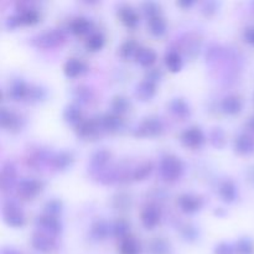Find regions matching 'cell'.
Wrapping results in <instances>:
<instances>
[{
	"instance_id": "cell-11",
	"label": "cell",
	"mask_w": 254,
	"mask_h": 254,
	"mask_svg": "<svg viewBox=\"0 0 254 254\" xmlns=\"http://www.w3.org/2000/svg\"><path fill=\"white\" fill-rule=\"evenodd\" d=\"M37 225L41 226L42 228H45L51 235H57L61 231V223L59 222V220L50 215L41 216V217L37 218Z\"/></svg>"
},
{
	"instance_id": "cell-43",
	"label": "cell",
	"mask_w": 254,
	"mask_h": 254,
	"mask_svg": "<svg viewBox=\"0 0 254 254\" xmlns=\"http://www.w3.org/2000/svg\"><path fill=\"white\" fill-rule=\"evenodd\" d=\"M77 93H78V96H77V98H78V101H79V98H81V101H83V102H86V101H88L89 99V91H88V88H77Z\"/></svg>"
},
{
	"instance_id": "cell-4",
	"label": "cell",
	"mask_w": 254,
	"mask_h": 254,
	"mask_svg": "<svg viewBox=\"0 0 254 254\" xmlns=\"http://www.w3.org/2000/svg\"><path fill=\"white\" fill-rule=\"evenodd\" d=\"M163 128V122L159 118H146L139 127L138 135H158Z\"/></svg>"
},
{
	"instance_id": "cell-46",
	"label": "cell",
	"mask_w": 254,
	"mask_h": 254,
	"mask_svg": "<svg viewBox=\"0 0 254 254\" xmlns=\"http://www.w3.org/2000/svg\"><path fill=\"white\" fill-rule=\"evenodd\" d=\"M1 254H21V253H20L17 250H15V248H4Z\"/></svg>"
},
{
	"instance_id": "cell-1",
	"label": "cell",
	"mask_w": 254,
	"mask_h": 254,
	"mask_svg": "<svg viewBox=\"0 0 254 254\" xmlns=\"http://www.w3.org/2000/svg\"><path fill=\"white\" fill-rule=\"evenodd\" d=\"M184 171L183 163L180 159L173 155H166L161 159L160 174L165 180L174 181L178 180Z\"/></svg>"
},
{
	"instance_id": "cell-35",
	"label": "cell",
	"mask_w": 254,
	"mask_h": 254,
	"mask_svg": "<svg viewBox=\"0 0 254 254\" xmlns=\"http://www.w3.org/2000/svg\"><path fill=\"white\" fill-rule=\"evenodd\" d=\"M71 161H72L71 155L67 153H60L59 155L54 159L55 165H56V168L59 169H66L67 166L71 164Z\"/></svg>"
},
{
	"instance_id": "cell-22",
	"label": "cell",
	"mask_w": 254,
	"mask_h": 254,
	"mask_svg": "<svg viewBox=\"0 0 254 254\" xmlns=\"http://www.w3.org/2000/svg\"><path fill=\"white\" fill-rule=\"evenodd\" d=\"M149 29H150L151 34H154L155 36H161L166 31V22L160 16L151 17L149 20Z\"/></svg>"
},
{
	"instance_id": "cell-25",
	"label": "cell",
	"mask_w": 254,
	"mask_h": 254,
	"mask_svg": "<svg viewBox=\"0 0 254 254\" xmlns=\"http://www.w3.org/2000/svg\"><path fill=\"white\" fill-rule=\"evenodd\" d=\"M20 24H35V22L39 21V12L35 9H25L20 12L19 15Z\"/></svg>"
},
{
	"instance_id": "cell-14",
	"label": "cell",
	"mask_w": 254,
	"mask_h": 254,
	"mask_svg": "<svg viewBox=\"0 0 254 254\" xmlns=\"http://www.w3.org/2000/svg\"><path fill=\"white\" fill-rule=\"evenodd\" d=\"M135 59L141 66H150L155 62L156 54L151 49H146V47H140L138 49L135 54Z\"/></svg>"
},
{
	"instance_id": "cell-32",
	"label": "cell",
	"mask_w": 254,
	"mask_h": 254,
	"mask_svg": "<svg viewBox=\"0 0 254 254\" xmlns=\"http://www.w3.org/2000/svg\"><path fill=\"white\" fill-rule=\"evenodd\" d=\"M236 252L238 254H252L253 253V243L248 238H242L236 245Z\"/></svg>"
},
{
	"instance_id": "cell-36",
	"label": "cell",
	"mask_w": 254,
	"mask_h": 254,
	"mask_svg": "<svg viewBox=\"0 0 254 254\" xmlns=\"http://www.w3.org/2000/svg\"><path fill=\"white\" fill-rule=\"evenodd\" d=\"M77 129L82 136H87L93 133L96 128H94V123L92 121H82L77 127Z\"/></svg>"
},
{
	"instance_id": "cell-45",
	"label": "cell",
	"mask_w": 254,
	"mask_h": 254,
	"mask_svg": "<svg viewBox=\"0 0 254 254\" xmlns=\"http://www.w3.org/2000/svg\"><path fill=\"white\" fill-rule=\"evenodd\" d=\"M245 36H246V39H247V41L252 42V44L254 45V27L247 29V31H246Z\"/></svg>"
},
{
	"instance_id": "cell-20",
	"label": "cell",
	"mask_w": 254,
	"mask_h": 254,
	"mask_svg": "<svg viewBox=\"0 0 254 254\" xmlns=\"http://www.w3.org/2000/svg\"><path fill=\"white\" fill-rule=\"evenodd\" d=\"M165 64L171 72L180 71L183 67V60L176 51H170L165 56Z\"/></svg>"
},
{
	"instance_id": "cell-12",
	"label": "cell",
	"mask_w": 254,
	"mask_h": 254,
	"mask_svg": "<svg viewBox=\"0 0 254 254\" xmlns=\"http://www.w3.org/2000/svg\"><path fill=\"white\" fill-rule=\"evenodd\" d=\"M222 109L228 114H237L242 109V101L240 97L228 96L222 101Z\"/></svg>"
},
{
	"instance_id": "cell-47",
	"label": "cell",
	"mask_w": 254,
	"mask_h": 254,
	"mask_svg": "<svg viewBox=\"0 0 254 254\" xmlns=\"http://www.w3.org/2000/svg\"><path fill=\"white\" fill-rule=\"evenodd\" d=\"M191 4H192V2H179V5H189V6H190Z\"/></svg>"
},
{
	"instance_id": "cell-30",
	"label": "cell",
	"mask_w": 254,
	"mask_h": 254,
	"mask_svg": "<svg viewBox=\"0 0 254 254\" xmlns=\"http://www.w3.org/2000/svg\"><path fill=\"white\" fill-rule=\"evenodd\" d=\"M60 40H61V34H59L57 31L47 32L44 36L40 37V42L42 46H54V45L59 44Z\"/></svg>"
},
{
	"instance_id": "cell-17",
	"label": "cell",
	"mask_w": 254,
	"mask_h": 254,
	"mask_svg": "<svg viewBox=\"0 0 254 254\" xmlns=\"http://www.w3.org/2000/svg\"><path fill=\"white\" fill-rule=\"evenodd\" d=\"M121 253L122 254H139L140 253V245L138 241L133 237L123 238L121 242Z\"/></svg>"
},
{
	"instance_id": "cell-23",
	"label": "cell",
	"mask_w": 254,
	"mask_h": 254,
	"mask_svg": "<svg viewBox=\"0 0 254 254\" xmlns=\"http://www.w3.org/2000/svg\"><path fill=\"white\" fill-rule=\"evenodd\" d=\"M29 87L26 86L24 81H15L12 83L11 88H10V96L12 97L14 99H20L24 98L27 93H29Z\"/></svg>"
},
{
	"instance_id": "cell-16",
	"label": "cell",
	"mask_w": 254,
	"mask_h": 254,
	"mask_svg": "<svg viewBox=\"0 0 254 254\" xmlns=\"http://www.w3.org/2000/svg\"><path fill=\"white\" fill-rule=\"evenodd\" d=\"M92 22L86 17H77L69 24V30L76 35H83L91 30Z\"/></svg>"
},
{
	"instance_id": "cell-18",
	"label": "cell",
	"mask_w": 254,
	"mask_h": 254,
	"mask_svg": "<svg viewBox=\"0 0 254 254\" xmlns=\"http://www.w3.org/2000/svg\"><path fill=\"white\" fill-rule=\"evenodd\" d=\"M220 195L226 202H232L237 197V189H236L235 184L232 181H225L221 185L220 189Z\"/></svg>"
},
{
	"instance_id": "cell-34",
	"label": "cell",
	"mask_w": 254,
	"mask_h": 254,
	"mask_svg": "<svg viewBox=\"0 0 254 254\" xmlns=\"http://www.w3.org/2000/svg\"><path fill=\"white\" fill-rule=\"evenodd\" d=\"M136 51H138L136 44L134 41H131V40H129V41L124 42V44L122 45L121 56L124 57V59H128V57H130L133 54H136Z\"/></svg>"
},
{
	"instance_id": "cell-9",
	"label": "cell",
	"mask_w": 254,
	"mask_h": 254,
	"mask_svg": "<svg viewBox=\"0 0 254 254\" xmlns=\"http://www.w3.org/2000/svg\"><path fill=\"white\" fill-rule=\"evenodd\" d=\"M122 21L128 27H135L139 22V16L135 10L130 6H122L118 11Z\"/></svg>"
},
{
	"instance_id": "cell-15",
	"label": "cell",
	"mask_w": 254,
	"mask_h": 254,
	"mask_svg": "<svg viewBox=\"0 0 254 254\" xmlns=\"http://www.w3.org/2000/svg\"><path fill=\"white\" fill-rule=\"evenodd\" d=\"M235 148L236 150L241 154L252 153L254 150V140L250 135L242 134V135H240L237 139H236Z\"/></svg>"
},
{
	"instance_id": "cell-24",
	"label": "cell",
	"mask_w": 254,
	"mask_h": 254,
	"mask_svg": "<svg viewBox=\"0 0 254 254\" xmlns=\"http://www.w3.org/2000/svg\"><path fill=\"white\" fill-rule=\"evenodd\" d=\"M104 36L101 32H93L86 41V47L91 51H98L103 47Z\"/></svg>"
},
{
	"instance_id": "cell-37",
	"label": "cell",
	"mask_w": 254,
	"mask_h": 254,
	"mask_svg": "<svg viewBox=\"0 0 254 254\" xmlns=\"http://www.w3.org/2000/svg\"><path fill=\"white\" fill-rule=\"evenodd\" d=\"M211 140H212L213 145L221 148L222 144H221L220 141H222V143L225 144V134H223V131L221 130V129H215V130L211 133Z\"/></svg>"
},
{
	"instance_id": "cell-27",
	"label": "cell",
	"mask_w": 254,
	"mask_h": 254,
	"mask_svg": "<svg viewBox=\"0 0 254 254\" xmlns=\"http://www.w3.org/2000/svg\"><path fill=\"white\" fill-rule=\"evenodd\" d=\"M64 117L69 123H81V111L76 106H68L64 112Z\"/></svg>"
},
{
	"instance_id": "cell-2",
	"label": "cell",
	"mask_w": 254,
	"mask_h": 254,
	"mask_svg": "<svg viewBox=\"0 0 254 254\" xmlns=\"http://www.w3.org/2000/svg\"><path fill=\"white\" fill-rule=\"evenodd\" d=\"M4 217L5 221L12 227H21L25 222L24 213L14 202H9L4 206Z\"/></svg>"
},
{
	"instance_id": "cell-38",
	"label": "cell",
	"mask_w": 254,
	"mask_h": 254,
	"mask_svg": "<svg viewBox=\"0 0 254 254\" xmlns=\"http://www.w3.org/2000/svg\"><path fill=\"white\" fill-rule=\"evenodd\" d=\"M160 7L155 4V2H145L144 4V11H145L146 15H149L151 17L159 16V11H160Z\"/></svg>"
},
{
	"instance_id": "cell-33",
	"label": "cell",
	"mask_w": 254,
	"mask_h": 254,
	"mask_svg": "<svg viewBox=\"0 0 254 254\" xmlns=\"http://www.w3.org/2000/svg\"><path fill=\"white\" fill-rule=\"evenodd\" d=\"M129 106H130V104H129L128 99L121 96L116 97V98L113 99V102H112V108L114 109L116 113H123V112H126L127 109H128Z\"/></svg>"
},
{
	"instance_id": "cell-29",
	"label": "cell",
	"mask_w": 254,
	"mask_h": 254,
	"mask_svg": "<svg viewBox=\"0 0 254 254\" xmlns=\"http://www.w3.org/2000/svg\"><path fill=\"white\" fill-rule=\"evenodd\" d=\"M150 254H169V245L164 240H154L149 247Z\"/></svg>"
},
{
	"instance_id": "cell-6",
	"label": "cell",
	"mask_w": 254,
	"mask_h": 254,
	"mask_svg": "<svg viewBox=\"0 0 254 254\" xmlns=\"http://www.w3.org/2000/svg\"><path fill=\"white\" fill-rule=\"evenodd\" d=\"M32 246L35 247V250L47 253L51 252L55 248V241L51 237H49V236L41 235V233H35L32 236Z\"/></svg>"
},
{
	"instance_id": "cell-40",
	"label": "cell",
	"mask_w": 254,
	"mask_h": 254,
	"mask_svg": "<svg viewBox=\"0 0 254 254\" xmlns=\"http://www.w3.org/2000/svg\"><path fill=\"white\" fill-rule=\"evenodd\" d=\"M151 171V165L150 164H144V165H141L140 168H138V170L135 171V179L136 180H139V179H145L146 176L150 174Z\"/></svg>"
},
{
	"instance_id": "cell-13",
	"label": "cell",
	"mask_w": 254,
	"mask_h": 254,
	"mask_svg": "<svg viewBox=\"0 0 254 254\" xmlns=\"http://www.w3.org/2000/svg\"><path fill=\"white\" fill-rule=\"evenodd\" d=\"M86 64L77 59H69L64 64V73L68 77H76L86 71Z\"/></svg>"
},
{
	"instance_id": "cell-5",
	"label": "cell",
	"mask_w": 254,
	"mask_h": 254,
	"mask_svg": "<svg viewBox=\"0 0 254 254\" xmlns=\"http://www.w3.org/2000/svg\"><path fill=\"white\" fill-rule=\"evenodd\" d=\"M178 203L179 206H180L181 210L186 213L196 212V211L200 210V207L202 206V201H201L200 197L193 195H189V193L180 196Z\"/></svg>"
},
{
	"instance_id": "cell-28",
	"label": "cell",
	"mask_w": 254,
	"mask_h": 254,
	"mask_svg": "<svg viewBox=\"0 0 254 254\" xmlns=\"http://www.w3.org/2000/svg\"><path fill=\"white\" fill-rule=\"evenodd\" d=\"M102 124L107 130H116L121 127L122 121L119 117L114 116V114H107L102 118Z\"/></svg>"
},
{
	"instance_id": "cell-48",
	"label": "cell",
	"mask_w": 254,
	"mask_h": 254,
	"mask_svg": "<svg viewBox=\"0 0 254 254\" xmlns=\"http://www.w3.org/2000/svg\"><path fill=\"white\" fill-rule=\"evenodd\" d=\"M250 126H251V127H252V128L254 129V118L252 119V121H251V122H250Z\"/></svg>"
},
{
	"instance_id": "cell-44",
	"label": "cell",
	"mask_w": 254,
	"mask_h": 254,
	"mask_svg": "<svg viewBox=\"0 0 254 254\" xmlns=\"http://www.w3.org/2000/svg\"><path fill=\"white\" fill-rule=\"evenodd\" d=\"M160 78V72L159 71H156V69H151L150 72H149V81H151V82H154V83H155V81L156 79H159Z\"/></svg>"
},
{
	"instance_id": "cell-39",
	"label": "cell",
	"mask_w": 254,
	"mask_h": 254,
	"mask_svg": "<svg viewBox=\"0 0 254 254\" xmlns=\"http://www.w3.org/2000/svg\"><path fill=\"white\" fill-rule=\"evenodd\" d=\"M46 211L49 215H56L61 211V202L57 200H51L46 203Z\"/></svg>"
},
{
	"instance_id": "cell-21",
	"label": "cell",
	"mask_w": 254,
	"mask_h": 254,
	"mask_svg": "<svg viewBox=\"0 0 254 254\" xmlns=\"http://www.w3.org/2000/svg\"><path fill=\"white\" fill-rule=\"evenodd\" d=\"M170 109L174 114L181 117V118H185L186 116L190 114V108H189L188 103L180 98H176L174 101H171Z\"/></svg>"
},
{
	"instance_id": "cell-7",
	"label": "cell",
	"mask_w": 254,
	"mask_h": 254,
	"mask_svg": "<svg viewBox=\"0 0 254 254\" xmlns=\"http://www.w3.org/2000/svg\"><path fill=\"white\" fill-rule=\"evenodd\" d=\"M41 190V185L39 181L32 179H24L19 184V192L24 197H32Z\"/></svg>"
},
{
	"instance_id": "cell-10",
	"label": "cell",
	"mask_w": 254,
	"mask_h": 254,
	"mask_svg": "<svg viewBox=\"0 0 254 254\" xmlns=\"http://www.w3.org/2000/svg\"><path fill=\"white\" fill-rule=\"evenodd\" d=\"M155 93V83L149 79H145V81L140 82V83L136 86L135 89V96L138 98H140L141 101H148Z\"/></svg>"
},
{
	"instance_id": "cell-3",
	"label": "cell",
	"mask_w": 254,
	"mask_h": 254,
	"mask_svg": "<svg viewBox=\"0 0 254 254\" xmlns=\"http://www.w3.org/2000/svg\"><path fill=\"white\" fill-rule=\"evenodd\" d=\"M181 141L184 145L189 146V148H197L203 144L205 135L200 128H190L184 131L181 135Z\"/></svg>"
},
{
	"instance_id": "cell-42",
	"label": "cell",
	"mask_w": 254,
	"mask_h": 254,
	"mask_svg": "<svg viewBox=\"0 0 254 254\" xmlns=\"http://www.w3.org/2000/svg\"><path fill=\"white\" fill-rule=\"evenodd\" d=\"M108 158H109V154L107 153V151L102 150L94 154L92 161H93V164H97V165H102V164H104L107 160H108Z\"/></svg>"
},
{
	"instance_id": "cell-8",
	"label": "cell",
	"mask_w": 254,
	"mask_h": 254,
	"mask_svg": "<svg viewBox=\"0 0 254 254\" xmlns=\"http://www.w3.org/2000/svg\"><path fill=\"white\" fill-rule=\"evenodd\" d=\"M160 221V212L155 206H149L141 213V222L146 228H154Z\"/></svg>"
},
{
	"instance_id": "cell-26",
	"label": "cell",
	"mask_w": 254,
	"mask_h": 254,
	"mask_svg": "<svg viewBox=\"0 0 254 254\" xmlns=\"http://www.w3.org/2000/svg\"><path fill=\"white\" fill-rule=\"evenodd\" d=\"M109 232V227L106 222L103 221H99V222L94 223L93 227H92V236H93L96 240H103L107 237Z\"/></svg>"
},
{
	"instance_id": "cell-31",
	"label": "cell",
	"mask_w": 254,
	"mask_h": 254,
	"mask_svg": "<svg viewBox=\"0 0 254 254\" xmlns=\"http://www.w3.org/2000/svg\"><path fill=\"white\" fill-rule=\"evenodd\" d=\"M112 231H113L114 236H117V237H122V240H123V238L127 237V233H128L129 231V225L126 222V221L119 220L114 223L113 227H112Z\"/></svg>"
},
{
	"instance_id": "cell-19",
	"label": "cell",
	"mask_w": 254,
	"mask_h": 254,
	"mask_svg": "<svg viewBox=\"0 0 254 254\" xmlns=\"http://www.w3.org/2000/svg\"><path fill=\"white\" fill-rule=\"evenodd\" d=\"M0 122L1 126L5 128H17L20 123V118L12 112L7 111L6 108L1 109V114H0Z\"/></svg>"
},
{
	"instance_id": "cell-41",
	"label": "cell",
	"mask_w": 254,
	"mask_h": 254,
	"mask_svg": "<svg viewBox=\"0 0 254 254\" xmlns=\"http://www.w3.org/2000/svg\"><path fill=\"white\" fill-rule=\"evenodd\" d=\"M215 254H235V248L228 243H221L216 247Z\"/></svg>"
}]
</instances>
